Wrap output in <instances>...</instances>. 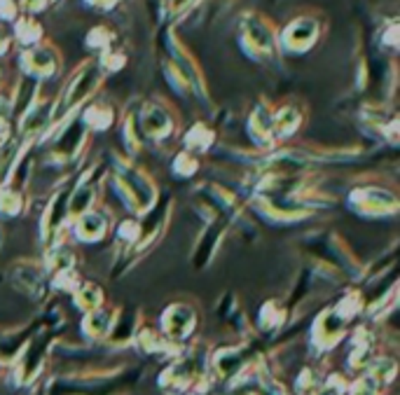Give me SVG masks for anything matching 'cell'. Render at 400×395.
Segmentation results:
<instances>
[{
    "instance_id": "ffe728a7",
    "label": "cell",
    "mask_w": 400,
    "mask_h": 395,
    "mask_svg": "<svg viewBox=\"0 0 400 395\" xmlns=\"http://www.w3.org/2000/svg\"><path fill=\"white\" fill-rule=\"evenodd\" d=\"M166 3H169V12H171V15L178 17V15H185V12H190L199 3V0H166Z\"/></svg>"
},
{
    "instance_id": "9a60e30c",
    "label": "cell",
    "mask_w": 400,
    "mask_h": 395,
    "mask_svg": "<svg viewBox=\"0 0 400 395\" xmlns=\"http://www.w3.org/2000/svg\"><path fill=\"white\" fill-rule=\"evenodd\" d=\"M111 316L106 314V311H96L94 309V314H89L87 316V321L82 323V330L89 335V337H94V339H99V337L106 335V330L111 328Z\"/></svg>"
},
{
    "instance_id": "e0dca14e",
    "label": "cell",
    "mask_w": 400,
    "mask_h": 395,
    "mask_svg": "<svg viewBox=\"0 0 400 395\" xmlns=\"http://www.w3.org/2000/svg\"><path fill=\"white\" fill-rule=\"evenodd\" d=\"M173 167L180 176H192L197 171V159L190 155V152H180L176 157V162H173Z\"/></svg>"
},
{
    "instance_id": "7c38bea8",
    "label": "cell",
    "mask_w": 400,
    "mask_h": 395,
    "mask_svg": "<svg viewBox=\"0 0 400 395\" xmlns=\"http://www.w3.org/2000/svg\"><path fill=\"white\" fill-rule=\"evenodd\" d=\"M300 124H302V115L295 106H283L281 110L274 115V133L279 138L293 136Z\"/></svg>"
},
{
    "instance_id": "7a4b0ae2",
    "label": "cell",
    "mask_w": 400,
    "mask_h": 395,
    "mask_svg": "<svg viewBox=\"0 0 400 395\" xmlns=\"http://www.w3.org/2000/svg\"><path fill=\"white\" fill-rule=\"evenodd\" d=\"M239 42L257 61L276 59L279 54V31L260 12H243L239 17Z\"/></svg>"
},
{
    "instance_id": "52a82bcc",
    "label": "cell",
    "mask_w": 400,
    "mask_h": 395,
    "mask_svg": "<svg viewBox=\"0 0 400 395\" xmlns=\"http://www.w3.org/2000/svg\"><path fill=\"white\" fill-rule=\"evenodd\" d=\"M164 333L171 337V339H185L192 328H195V311L190 307H183V304H173V307L166 311L162 318Z\"/></svg>"
},
{
    "instance_id": "ba28073f",
    "label": "cell",
    "mask_w": 400,
    "mask_h": 395,
    "mask_svg": "<svg viewBox=\"0 0 400 395\" xmlns=\"http://www.w3.org/2000/svg\"><path fill=\"white\" fill-rule=\"evenodd\" d=\"M106 229H108V220L106 215L99 211H85L82 215H77V225H75V237L80 241H87V244H94L106 237Z\"/></svg>"
},
{
    "instance_id": "3957f363",
    "label": "cell",
    "mask_w": 400,
    "mask_h": 395,
    "mask_svg": "<svg viewBox=\"0 0 400 395\" xmlns=\"http://www.w3.org/2000/svg\"><path fill=\"white\" fill-rule=\"evenodd\" d=\"M323 33V24L316 15H298L279 31V47L290 54H305L319 42Z\"/></svg>"
},
{
    "instance_id": "ac0fdd59",
    "label": "cell",
    "mask_w": 400,
    "mask_h": 395,
    "mask_svg": "<svg viewBox=\"0 0 400 395\" xmlns=\"http://www.w3.org/2000/svg\"><path fill=\"white\" fill-rule=\"evenodd\" d=\"M49 3H51V0H17L19 12H24V15H33V17L47 10Z\"/></svg>"
},
{
    "instance_id": "4fadbf2b",
    "label": "cell",
    "mask_w": 400,
    "mask_h": 395,
    "mask_svg": "<svg viewBox=\"0 0 400 395\" xmlns=\"http://www.w3.org/2000/svg\"><path fill=\"white\" fill-rule=\"evenodd\" d=\"M115 40H118V35L113 33V28L103 26V24L101 26H94L85 37L87 47H92L94 52H106V49L115 47Z\"/></svg>"
},
{
    "instance_id": "7402d4cb",
    "label": "cell",
    "mask_w": 400,
    "mask_h": 395,
    "mask_svg": "<svg viewBox=\"0 0 400 395\" xmlns=\"http://www.w3.org/2000/svg\"><path fill=\"white\" fill-rule=\"evenodd\" d=\"M351 395H375V381H372V377L358 379L356 386H353V393Z\"/></svg>"
},
{
    "instance_id": "8992f818",
    "label": "cell",
    "mask_w": 400,
    "mask_h": 395,
    "mask_svg": "<svg viewBox=\"0 0 400 395\" xmlns=\"http://www.w3.org/2000/svg\"><path fill=\"white\" fill-rule=\"evenodd\" d=\"M138 126L150 138H169L173 131V117L162 103H147L138 117Z\"/></svg>"
},
{
    "instance_id": "6da1fadb",
    "label": "cell",
    "mask_w": 400,
    "mask_h": 395,
    "mask_svg": "<svg viewBox=\"0 0 400 395\" xmlns=\"http://www.w3.org/2000/svg\"><path fill=\"white\" fill-rule=\"evenodd\" d=\"M103 68L99 66V61L89 59L85 63L75 68V73L70 75V80L63 87L61 96L54 101V110H51V119H63L66 115L77 110L89 96H94V92L99 89L103 82Z\"/></svg>"
},
{
    "instance_id": "cb8c5ba5",
    "label": "cell",
    "mask_w": 400,
    "mask_h": 395,
    "mask_svg": "<svg viewBox=\"0 0 400 395\" xmlns=\"http://www.w3.org/2000/svg\"><path fill=\"white\" fill-rule=\"evenodd\" d=\"M120 3H122V0H85V5H87V8H92V10H101V12H111V10L118 8Z\"/></svg>"
},
{
    "instance_id": "5bb4252c",
    "label": "cell",
    "mask_w": 400,
    "mask_h": 395,
    "mask_svg": "<svg viewBox=\"0 0 400 395\" xmlns=\"http://www.w3.org/2000/svg\"><path fill=\"white\" fill-rule=\"evenodd\" d=\"M101 299H103V292H101L99 285H94V283H85V285H80V288L75 290V302H77V307L85 309V311L99 309Z\"/></svg>"
},
{
    "instance_id": "8fae6325",
    "label": "cell",
    "mask_w": 400,
    "mask_h": 395,
    "mask_svg": "<svg viewBox=\"0 0 400 395\" xmlns=\"http://www.w3.org/2000/svg\"><path fill=\"white\" fill-rule=\"evenodd\" d=\"M80 119L85 122L87 129L103 131V129H108V126L113 124L115 112H113L111 103H106V101H94V103H89L85 108V112H82Z\"/></svg>"
},
{
    "instance_id": "2e32d148",
    "label": "cell",
    "mask_w": 400,
    "mask_h": 395,
    "mask_svg": "<svg viewBox=\"0 0 400 395\" xmlns=\"http://www.w3.org/2000/svg\"><path fill=\"white\" fill-rule=\"evenodd\" d=\"M22 206H24V196L19 190H10V187L0 190V213L19 215L22 213Z\"/></svg>"
},
{
    "instance_id": "30bf717a",
    "label": "cell",
    "mask_w": 400,
    "mask_h": 395,
    "mask_svg": "<svg viewBox=\"0 0 400 395\" xmlns=\"http://www.w3.org/2000/svg\"><path fill=\"white\" fill-rule=\"evenodd\" d=\"M12 24H15V26H12V37H15L19 44L33 47V44L42 42L45 37L42 26L33 15H19Z\"/></svg>"
},
{
    "instance_id": "44dd1931",
    "label": "cell",
    "mask_w": 400,
    "mask_h": 395,
    "mask_svg": "<svg viewBox=\"0 0 400 395\" xmlns=\"http://www.w3.org/2000/svg\"><path fill=\"white\" fill-rule=\"evenodd\" d=\"M12 42H15V37H12L10 26H5V24L0 22V56H5V54L10 52Z\"/></svg>"
},
{
    "instance_id": "d4e9b609",
    "label": "cell",
    "mask_w": 400,
    "mask_h": 395,
    "mask_svg": "<svg viewBox=\"0 0 400 395\" xmlns=\"http://www.w3.org/2000/svg\"><path fill=\"white\" fill-rule=\"evenodd\" d=\"M0 78H3V71H0Z\"/></svg>"
},
{
    "instance_id": "9c48e42d",
    "label": "cell",
    "mask_w": 400,
    "mask_h": 395,
    "mask_svg": "<svg viewBox=\"0 0 400 395\" xmlns=\"http://www.w3.org/2000/svg\"><path fill=\"white\" fill-rule=\"evenodd\" d=\"M250 133L260 145H267L272 141V133H274V112L269 108L267 101H260L253 112H250Z\"/></svg>"
},
{
    "instance_id": "d6986e66",
    "label": "cell",
    "mask_w": 400,
    "mask_h": 395,
    "mask_svg": "<svg viewBox=\"0 0 400 395\" xmlns=\"http://www.w3.org/2000/svg\"><path fill=\"white\" fill-rule=\"evenodd\" d=\"M17 17H19L17 0H0V22L8 24V22H15Z\"/></svg>"
},
{
    "instance_id": "603a6c76",
    "label": "cell",
    "mask_w": 400,
    "mask_h": 395,
    "mask_svg": "<svg viewBox=\"0 0 400 395\" xmlns=\"http://www.w3.org/2000/svg\"><path fill=\"white\" fill-rule=\"evenodd\" d=\"M10 115H12V101L0 94V129H5V126H8Z\"/></svg>"
},
{
    "instance_id": "277c9868",
    "label": "cell",
    "mask_w": 400,
    "mask_h": 395,
    "mask_svg": "<svg viewBox=\"0 0 400 395\" xmlns=\"http://www.w3.org/2000/svg\"><path fill=\"white\" fill-rule=\"evenodd\" d=\"M19 66L26 78L33 80H49L54 75H59L63 66V56L54 44L49 42H38L33 47H26L22 56H19Z\"/></svg>"
},
{
    "instance_id": "5b68a950",
    "label": "cell",
    "mask_w": 400,
    "mask_h": 395,
    "mask_svg": "<svg viewBox=\"0 0 400 395\" xmlns=\"http://www.w3.org/2000/svg\"><path fill=\"white\" fill-rule=\"evenodd\" d=\"M351 206L358 208L360 213L367 215H382V213H393L398 208L396 196L389 194L386 190H375V187H367V190H356L351 194Z\"/></svg>"
}]
</instances>
